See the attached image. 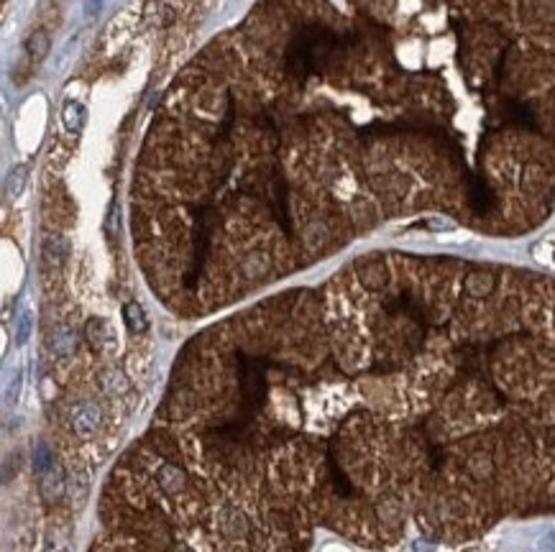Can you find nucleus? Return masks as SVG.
Here are the masks:
<instances>
[{"label": "nucleus", "instance_id": "f257e3e1", "mask_svg": "<svg viewBox=\"0 0 555 552\" xmlns=\"http://www.w3.org/2000/svg\"><path fill=\"white\" fill-rule=\"evenodd\" d=\"M312 524L190 468L148 430L113 470L90 552H307Z\"/></svg>", "mask_w": 555, "mask_h": 552}, {"label": "nucleus", "instance_id": "f03ea898", "mask_svg": "<svg viewBox=\"0 0 555 552\" xmlns=\"http://www.w3.org/2000/svg\"><path fill=\"white\" fill-rule=\"evenodd\" d=\"M338 49H340V36L335 31L317 26V23H310V26H302L292 36V41L284 51V67L294 80H305V77L320 72L333 59V54Z\"/></svg>", "mask_w": 555, "mask_h": 552}, {"label": "nucleus", "instance_id": "7ed1b4c3", "mask_svg": "<svg viewBox=\"0 0 555 552\" xmlns=\"http://www.w3.org/2000/svg\"><path fill=\"white\" fill-rule=\"evenodd\" d=\"M62 120H64L69 133H82V128L87 123V108L80 100H67L62 108Z\"/></svg>", "mask_w": 555, "mask_h": 552}, {"label": "nucleus", "instance_id": "20e7f679", "mask_svg": "<svg viewBox=\"0 0 555 552\" xmlns=\"http://www.w3.org/2000/svg\"><path fill=\"white\" fill-rule=\"evenodd\" d=\"M87 340L95 350H103L108 343V325L103 320H90L87 322Z\"/></svg>", "mask_w": 555, "mask_h": 552}, {"label": "nucleus", "instance_id": "39448f33", "mask_svg": "<svg viewBox=\"0 0 555 552\" xmlns=\"http://www.w3.org/2000/svg\"><path fill=\"white\" fill-rule=\"evenodd\" d=\"M26 51H29L34 59L46 57V51H49V36H46L44 31H34V34L26 39Z\"/></svg>", "mask_w": 555, "mask_h": 552}, {"label": "nucleus", "instance_id": "423d86ee", "mask_svg": "<svg viewBox=\"0 0 555 552\" xmlns=\"http://www.w3.org/2000/svg\"><path fill=\"white\" fill-rule=\"evenodd\" d=\"M123 314H125V322H128V327H131V330H136V332L146 330V314H143L141 304H136V302H128V304H125V309H123Z\"/></svg>", "mask_w": 555, "mask_h": 552}, {"label": "nucleus", "instance_id": "0eeeda50", "mask_svg": "<svg viewBox=\"0 0 555 552\" xmlns=\"http://www.w3.org/2000/svg\"><path fill=\"white\" fill-rule=\"evenodd\" d=\"M23 176H26V169H23V166H16L13 174H11V195H18V192L23 190V181H26Z\"/></svg>", "mask_w": 555, "mask_h": 552}, {"label": "nucleus", "instance_id": "6e6552de", "mask_svg": "<svg viewBox=\"0 0 555 552\" xmlns=\"http://www.w3.org/2000/svg\"><path fill=\"white\" fill-rule=\"evenodd\" d=\"M29 337V314H23L18 320V343H23Z\"/></svg>", "mask_w": 555, "mask_h": 552}]
</instances>
